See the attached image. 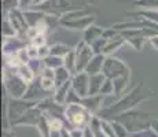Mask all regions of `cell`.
Here are the masks:
<instances>
[{"instance_id": "obj_1", "label": "cell", "mask_w": 158, "mask_h": 137, "mask_svg": "<svg viewBox=\"0 0 158 137\" xmlns=\"http://www.w3.org/2000/svg\"><path fill=\"white\" fill-rule=\"evenodd\" d=\"M140 88H142L140 85H138L135 89H132L129 93H127L124 97H121L120 100H117L114 104L107 106V107H103L101 110V115H98V117L102 118V119H107L109 121V119H110V117H113V115L117 117V115L123 114V112L135 108V106L139 104V103L144 99V97L140 96L142 95V93H140Z\"/></svg>"}, {"instance_id": "obj_2", "label": "cell", "mask_w": 158, "mask_h": 137, "mask_svg": "<svg viewBox=\"0 0 158 137\" xmlns=\"http://www.w3.org/2000/svg\"><path fill=\"white\" fill-rule=\"evenodd\" d=\"M3 88L7 92V95L10 96V99H23L29 88V84H26L15 73V70H13V71L4 70V73H3Z\"/></svg>"}, {"instance_id": "obj_3", "label": "cell", "mask_w": 158, "mask_h": 137, "mask_svg": "<svg viewBox=\"0 0 158 137\" xmlns=\"http://www.w3.org/2000/svg\"><path fill=\"white\" fill-rule=\"evenodd\" d=\"M94 115L84 107L81 103L65 106V119L73 127H85L89 126V122Z\"/></svg>"}, {"instance_id": "obj_4", "label": "cell", "mask_w": 158, "mask_h": 137, "mask_svg": "<svg viewBox=\"0 0 158 137\" xmlns=\"http://www.w3.org/2000/svg\"><path fill=\"white\" fill-rule=\"evenodd\" d=\"M147 118H148V112H142L139 110L132 108L129 111H125L123 114L117 115L114 119L125 125L127 129L129 130V133H139L146 130L144 121Z\"/></svg>"}, {"instance_id": "obj_5", "label": "cell", "mask_w": 158, "mask_h": 137, "mask_svg": "<svg viewBox=\"0 0 158 137\" xmlns=\"http://www.w3.org/2000/svg\"><path fill=\"white\" fill-rule=\"evenodd\" d=\"M102 74L106 78H109V80H115V78H120V77H131V70L118 58L106 56Z\"/></svg>"}, {"instance_id": "obj_6", "label": "cell", "mask_w": 158, "mask_h": 137, "mask_svg": "<svg viewBox=\"0 0 158 137\" xmlns=\"http://www.w3.org/2000/svg\"><path fill=\"white\" fill-rule=\"evenodd\" d=\"M37 104H39L37 102H32V100H26V99H10V102H8L7 117L10 118L11 125L17 119H19L21 117H23L29 110L36 107Z\"/></svg>"}, {"instance_id": "obj_7", "label": "cell", "mask_w": 158, "mask_h": 137, "mask_svg": "<svg viewBox=\"0 0 158 137\" xmlns=\"http://www.w3.org/2000/svg\"><path fill=\"white\" fill-rule=\"evenodd\" d=\"M74 51H76V59H77V73L85 71L88 63H89L91 59L95 56L92 48H91V45H88L84 40H81V41L77 42Z\"/></svg>"}, {"instance_id": "obj_8", "label": "cell", "mask_w": 158, "mask_h": 137, "mask_svg": "<svg viewBox=\"0 0 158 137\" xmlns=\"http://www.w3.org/2000/svg\"><path fill=\"white\" fill-rule=\"evenodd\" d=\"M7 19L11 22V25L14 26V29L17 30L18 33V37L23 38L25 40V34L29 29V25L26 22V18H25V14H23L22 10L17 8V10H13L10 13H7Z\"/></svg>"}, {"instance_id": "obj_9", "label": "cell", "mask_w": 158, "mask_h": 137, "mask_svg": "<svg viewBox=\"0 0 158 137\" xmlns=\"http://www.w3.org/2000/svg\"><path fill=\"white\" fill-rule=\"evenodd\" d=\"M72 89L81 99L89 95V74L87 71L76 73L72 78Z\"/></svg>"}, {"instance_id": "obj_10", "label": "cell", "mask_w": 158, "mask_h": 137, "mask_svg": "<svg viewBox=\"0 0 158 137\" xmlns=\"http://www.w3.org/2000/svg\"><path fill=\"white\" fill-rule=\"evenodd\" d=\"M43 114L44 112L36 106V107H33L32 110H29L23 117H21L19 119L15 121L13 123V126H36L37 121L40 119V117Z\"/></svg>"}, {"instance_id": "obj_11", "label": "cell", "mask_w": 158, "mask_h": 137, "mask_svg": "<svg viewBox=\"0 0 158 137\" xmlns=\"http://www.w3.org/2000/svg\"><path fill=\"white\" fill-rule=\"evenodd\" d=\"M26 45L28 44H25V40L18 37V36L17 37H11V38H4V41H3V55L7 56V55L18 54Z\"/></svg>"}, {"instance_id": "obj_12", "label": "cell", "mask_w": 158, "mask_h": 137, "mask_svg": "<svg viewBox=\"0 0 158 137\" xmlns=\"http://www.w3.org/2000/svg\"><path fill=\"white\" fill-rule=\"evenodd\" d=\"M23 99L39 103L44 99H48V92L45 89H43V87L40 85V81L39 82L33 81L32 84H29V88H28V91H26V95Z\"/></svg>"}, {"instance_id": "obj_13", "label": "cell", "mask_w": 158, "mask_h": 137, "mask_svg": "<svg viewBox=\"0 0 158 137\" xmlns=\"http://www.w3.org/2000/svg\"><path fill=\"white\" fill-rule=\"evenodd\" d=\"M95 22V18L92 15H88V17L84 18H78V19H73V21H68V22H59L60 25L66 29L70 30H85L87 27H89L91 25H94Z\"/></svg>"}, {"instance_id": "obj_14", "label": "cell", "mask_w": 158, "mask_h": 137, "mask_svg": "<svg viewBox=\"0 0 158 137\" xmlns=\"http://www.w3.org/2000/svg\"><path fill=\"white\" fill-rule=\"evenodd\" d=\"M103 96L102 95H95V96H87L81 100V104L85 107L92 115H96L98 112H101L103 108Z\"/></svg>"}, {"instance_id": "obj_15", "label": "cell", "mask_w": 158, "mask_h": 137, "mask_svg": "<svg viewBox=\"0 0 158 137\" xmlns=\"http://www.w3.org/2000/svg\"><path fill=\"white\" fill-rule=\"evenodd\" d=\"M105 60H106V55H95V56L91 59V62L88 63L85 71L89 75H95V74H101L102 70H103V65H105Z\"/></svg>"}, {"instance_id": "obj_16", "label": "cell", "mask_w": 158, "mask_h": 137, "mask_svg": "<svg viewBox=\"0 0 158 137\" xmlns=\"http://www.w3.org/2000/svg\"><path fill=\"white\" fill-rule=\"evenodd\" d=\"M72 89V80L69 82H66V84L60 85V87H58L55 91H54V97L52 99L55 100L58 104H62L65 106L66 104V99H68V95L69 92H70Z\"/></svg>"}, {"instance_id": "obj_17", "label": "cell", "mask_w": 158, "mask_h": 137, "mask_svg": "<svg viewBox=\"0 0 158 137\" xmlns=\"http://www.w3.org/2000/svg\"><path fill=\"white\" fill-rule=\"evenodd\" d=\"M103 34V29L96 25H91L89 27H87L83 33V40L87 42L88 45H91L94 41H96L98 38H101Z\"/></svg>"}, {"instance_id": "obj_18", "label": "cell", "mask_w": 158, "mask_h": 137, "mask_svg": "<svg viewBox=\"0 0 158 137\" xmlns=\"http://www.w3.org/2000/svg\"><path fill=\"white\" fill-rule=\"evenodd\" d=\"M106 81V77L102 74H95V75H89V95L88 96H95V95H101V89L103 82Z\"/></svg>"}, {"instance_id": "obj_19", "label": "cell", "mask_w": 158, "mask_h": 137, "mask_svg": "<svg viewBox=\"0 0 158 137\" xmlns=\"http://www.w3.org/2000/svg\"><path fill=\"white\" fill-rule=\"evenodd\" d=\"M124 44H125V40H124L120 34H118L117 37L111 38V40H107V44H106V48H105V51H103V55H106V56H113V54L115 51L120 50Z\"/></svg>"}, {"instance_id": "obj_20", "label": "cell", "mask_w": 158, "mask_h": 137, "mask_svg": "<svg viewBox=\"0 0 158 137\" xmlns=\"http://www.w3.org/2000/svg\"><path fill=\"white\" fill-rule=\"evenodd\" d=\"M23 14H25L26 22H28L29 27L36 26L43 18H45V13L40 10H26V11H23Z\"/></svg>"}, {"instance_id": "obj_21", "label": "cell", "mask_w": 158, "mask_h": 137, "mask_svg": "<svg viewBox=\"0 0 158 137\" xmlns=\"http://www.w3.org/2000/svg\"><path fill=\"white\" fill-rule=\"evenodd\" d=\"M36 129H37L39 135L41 137H50L51 136V127H50V121H48V115L43 114L40 117V119L36 123Z\"/></svg>"}, {"instance_id": "obj_22", "label": "cell", "mask_w": 158, "mask_h": 137, "mask_svg": "<svg viewBox=\"0 0 158 137\" xmlns=\"http://www.w3.org/2000/svg\"><path fill=\"white\" fill-rule=\"evenodd\" d=\"M72 78H73V74L65 67V66H62V67L55 70V85H56V88L60 87V85H63V84H66V82H69Z\"/></svg>"}, {"instance_id": "obj_23", "label": "cell", "mask_w": 158, "mask_h": 137, "mask_svg": "<svg viewBox=\"0 0 158 137\" xmlns=\"http://www.w3.org/2000/svg\"><path fill=\"white\" fill-rule=\"evenodd\" d=\"M15 73H17V74L19 75V77L22 78V80L25 81L26 84H32V82L35 81L36 73L33 71V70L30 69L28 65H22V66H19V67L15 70Z\"/></svg>"}, {"instance_id": "obj_24", "label": "cell", "mask_w": 158, "mask_h": 137, "mask_svg": "<svg viewBox=\"0 0 158 137\" xmlns=\"http://www.w3.org/2000/svg\"><path fill=\"white\" fill-rule=\"evenodd\" d=\"M91 15L87 10H72V11H66L60 15L59 22H68V21H73V19H78V18H84Z\"/></svg>"}, {"instance_id": "obj_25", "label": "cell", "mask_w": 158, "mask_h": 137, "mask_svg": "<svg viewBox=\"0 0 158 137\" xmlns=\"http://www.w3.org/2000/svg\"><path fill=\"white\" fill-rule=\"evenodd\" d=\"M63 66H65L73 75L77 73V59H76V51L73 50V48L70 50V52L63 58Z\"/></svg>"}, {"instance_id": "obj_26", "label": "cell", "mask_w": 158, "mask_h": 137, "mask_svg": "<svg viewBox=\"0 0 158 137\" xmlns=\"http://www.w3.org/2000/svg\"><path fill=\"white\" fill-rule=\"evenodd\" d=\"M43 66L44 67H48V69L56 70L63 66V58L55 56V55H50V56H47L43 60Z\"/></svg>"}, {"instance_id": "obj_27", "label": "cell", "mask_w": 158, "mask_h": 137, "mask_svg": "<svg viewBox=\"0 0 158 137\" xmlns=\"http://www.w3.org/2000/svg\"><path fill=\"white\" fill-rule=\"evenodd\" d=\"M72 48L66 44H62V42H58V44H54L50 47V51H51V55H55V56H59V58H65L66 55L70 52Z\"/></svg>"}, {"instance_id": "obj_28", "label": "cell", "mask_w": 158, "mask_h": 137, "mask_svg": "<svg viewBox=\"0 0 158 137\" xmlns=\"http://www.w3.org/2000/svg\"><path fill=\"white\" fill-rule=\"evenodd\" d=\"M131 80V77H120V78H115L113 80V84H114V96H121L123 92L125 91L127 85Z\"/></svg>"}, {"instance_id": "obj_29", "label": "cell", "mask_w": 158, "mask_h": 137, "mask_svg": "<svg viewBox=\"0 0 158 137\" xmlns=\"http://www.w3.org/2000/svg\"><path fill=\"white\" fill-rule=\"evenodd\" d=\"M89 127H91V130H92V133L95 137H107L105 135V132L102 130L101 118H99L98 115H94L92 117V119H91V122H89Z\"/></svg>"}, {"instance_id": "obj_30", "label": "cell", "mask_w": 158, "mask_h": 137, "mask_svg": "<svg viewBox=\"0 0 158 137\" xmlns=\"http://www.w3.org/2000/svg\"><path fill=\"white\" fill-rule=\"evenodd\" d=\"M113 125V129H114V133L117 137H129V130L127 129V126L124 123L118 122L115 119H109Z\"/></svg>"}, {"instance_id": "obj_31", "label": "cell", "mask_w": 158, "mask_h": 137, "mask_svg": "<svg viewBox=\"0 0 158 137\" xmlns=\"http://www.w3.org/2000/svg\"><path fill=\"white\" fill-rule=\"evenodd\" d=\"M138 15L140 19L150 21V22L158 23V10H140L138 11Z\"/></svg>"}, {"instance_id": "obj_32", "label": "cell", "mask_w": 158, "mask_h": 137, "mask_svg": "<svg viewBox=\"0 0 158 137\" xmlns=\"http://www.w3.org/2000/svg\"><path fill=\"white\" fill-rule=\"evenodd\" d=\"M2 34H3V38H11V37H17V36H18L17 30L14 29V26L11 25V22L8 19L3 21Z\"/></svg>"}, {"instance_id": "obj_33", "label": "cell", "mask_w": 158, "mask_h": 137, "mask_svg": "<svg viewBox=\"0 0 158 137\" xmlns=\"http://www.w3.org/2000/svg\"><path fill=\"white\" fill-rule=\"evenodd\" d=\"M48 121H50L51 132H62V130L66 127L65 122H63L59 117H52V115H48Z\"/></svg>"}, {"instance_id": "obj_34", "label": "cell", "mask_w": 158, "mask_h": 137, "mask_svg": "<svg viewBox=\"0 0 158 137\" xmlns=\"http://www.w3.org/2000/svg\"><path fill=\"white\" fill-rule=\"evenodd\" d=\"M146 40H147V38H146V36L143 33V34H140V36H136V37L129 38V40H127L125 42H127V44H129L132 48H135V50L142 51V50H143V45H144Z\"/></svg>"}, {"instance_id": "obj_35", "label": "cell", "mask_w": 158, "mask_h": 137, "mask_svg": "<svg viewBox=\"0 0 158 137\" xmlns=\"http://www.w3.org/2000/svg\"><path fill=\"white\" fill-rule=\"evenodd\" d=\"M135 4L142 10H158V0H135Z\"/></svg>"}, {"instance_id": "obj_36", "label": "cell", "mask_w": 158, "mask_h": 137, "mask_svg": "<svg viewBox=\"0 0 158 137\" xmlns=\"http://www.w3.org/2000/svg\"><path fill=\"white\" fill-rule=\"evenodd\" d=\"M106 44H107V40L101 37V38H98L96 41H94L92 44H91V48H92V51H94L95 55H101V54H103V51H105Z\"/></svg>"}, {"instance_id": "obj_37", "label": "cell", "mask_w": 158, "mask_h": 137, "mask_svg": "<svg viewBox=\"0 0 158 137\" xmlns=\"http://www.w3.org/2000/svg\"><path fill=\"white\" fill-rule=\"evenodd\" d=\"M101 95L102 96H114V84H113V80L106 78V81L103 82V85H102Z\"/></svg>"}, {"instance_id": "obj_38", "label": "cell", "mask_w": 158, "mask_h": 137, "mask_svg": "<svg viewBox=\"0 0 158 137\" xmlns=\"http://www.w3.org/2000/svg\"><path fill=\"white\" fill-rule=\"evenodd\" d=\"M101 126H102V130L105 132V135L107 137H117V136H115V133H114L113 125H111L110 121L102 119V118H101Z\"/></svg>"}, {"instance_id": "obj_39", "label": "cell", "mask_w": 158, "mask_h": 137, "mask_svg": "<svg viewBox=\"0 0 158 137\" xmlns=\"http://www.w3.org/2000/svg\"><path fill=\"white\" fill-rule=\"evenodd\" d=\"M40 85L43 87V89H45L47 92H51V91H55L56 89V85H55V80H51V78H44L40 77Z\"/></svg>"}, {"instance_id": "obj_40", "label": "cell", "mask_w": 158, "mask_h": 137, "mask_svg": "<svg viewBox=\"0 0 158 137\" xmlns=\"http://www.w3.org/2000/svg\"><path fill=\"white\" fill-rule=\"evenodd\" d=\"M2 4L4 11L10 13V11L19 8V0H2Z\"/></svg>"}, {"instance_id": "obj_41", "label": "cell", "mask_w": 158, "mask_h": 137, "mask_svg": "<svg viewBox=\"0 0 158 137\" xmlns=\"http://www.w3.org/2000/svg\"><path fill=\"white\" fill-rule=\"evenodd\" d=\"M26 54H28V56H29V59L30 60H33V59H39V48L36 47V45H33V44H28L26 45Z\"/></svg>"}, {"instance_id": "obj_42", "label": "cell", "mask_w": 158, "mask_h": 137, "mask_svg": "<svg viewBox=\"0 0 158 137\" xmlns=\"http://www.w3.org/2000/svg\"><path fill=\"white\" fill-rule=\"evenodd\" d=\"M118 34H120V32H118V30H115L114 27H107V29H103L102 37L106 38V40H111V38L117 37Z\"/></svg>"}, {"instance_id": "obj_43", "label": "cell", "mask_w": 158, "mask_h": 137, "mask_svg": "<svg viewBox=\"0 0 158 137\" xmlns=\"http://www.w3.org/2000/svg\"><path fill=\"white\" fill-rule=\"evenodd\" d=\"M30 44H33L37 48H40V47H43V45H47V37H45V34H37L32 41H30Z\"/></svg>"}, {"instance_id": "obj_44", "label": "cell", "mask_w": 158, "mask_h": 137, "mask_svg": "<svg viewBox=\"0 0 158 137\" xmlns=\"http://www.w3.org/2000/svg\"><path fill=\"white\" fill-rule=\"evenodd\" d=\"M51 55V51H50V47H47V45H43V47L39 48V59L40 60H44L47 56H50Z\"/></svg>"}, {"instance_id": "obj_45", "label": "cell", "mask_w": 158, "mask_h": 137, "mask_svg": "<svg viewBox=\"0 0 158 137\" xmlns=\"http://www.w3.org/2000/svg\"><path fill=\"white\" fill-rule=\"evenodd\" d=\"M41 77L55 80V70L48 69V67H43V70H41Z\"/></svg>"}, {"instance_id": "obj_46", "label": "cell", "mask_w": 158, "mask_h": 137, "mask_svg": "<svg viewBox=\"0 0 158 137\" xmlns=\"http://www.w3.org/2000/svg\"><path fill=\"white\" fill-rule=\"evenodd\" d=\"M40 63H43V60H40V59H33V60H30V62L28 63V66H29V67L32 69L35 73H37V71H40Z\"/></svg>"}, {"instance_id": "obj_47", "label": "cell", "mask_w": 158, "mask_h": 137, "mask_svg": "<svg viewBox=\"0 0 158 137\" xmlns=\"http://www.w3.org/2000/svg\"><path fill=\"white\" fill-rule=\"evenodd\" d=\"M70 137H84V129L83 127H72L69 130Z\"/></svg>"}, {"instance_id": "obj_48", "label": "cell", "mask_w": 158, "mask_h": 137, "mask_svg": "<svg viewBox=\"0 0 158 137\" xmlns=\"http://www.w3.org/2000/svg\"><path fill=\"white\" fill-rule=\"evenodd\" d=\"M29 7H33V0H19V10L26 11Z\"/></svg>"}, {"instance_id": "obj_49", "label": "cell", "mask_w": 158, "mask_h": 137, "mask_svg": "<svg viewBox=\"0 0 158 137\" xmlns=\"http://www.w3.org/2000/svg\"><path fill=\"white\" fill-rule=\"evenodd\" d=\"M148 42H150V45L154 48V50L158 51V33H156L154 36H151V37L148 38Z\"/></svg>"}, {"instance_id": "obj_50", "label": "cell", "mask_w": 158, "mask_h": 137, "mask_svg": "<svg viewBox=\"0 0 158 137\" xmlns=\"http://www.w3.org/2000/svg\"><path fill=\"white\" fill-rule=\"evenodd\" d=\"M148 126H150V129L153 130V132L156 133V136L158 137V121H153V122H150Z\"/></svg>"}, {"instance_id": "obj_51", "label": "cell", "mask_w": 158, "mask_h": 137, "mask_svg": "<svg viewBox=\"0 0 158 137\" xmlns=\"http://www.w3.org/2000/svg\"><path fill=\"white\" fill-rule=\"evenodd\" d=\"M84 137H95V136H94V133H92V130H91V127H89V126L84 129Z\"/></svg>"}, {"instance_id": "obj_52", "label": "cell", "mask_w": 158, "mask_h": 137, "mask_svg": "<svg viewBox=\"0 0 158 137\" xmlns=\"http://www.w3.org/2000/svg\"><path fill=\"white\" fill-rule=\"evenodd\" d=\"M48 0H33V7H39V6L45 4Z\"/></svg>"}, {"instance_id": "obj_53", "label": "cell", "mask_w": 158, "mask_h": 137, "mask_svg": "<svg viewBox=\"0 0 158 137\" xmlns=\"http://www.w3.org/2000/svg\"><path fill=\"white\" fill-rule=\"evenodd\" d=\"M3 137H13V133L10 132V129H8V130H3Z\"/></svg>"}, {"instance_id": "obj_54", "label": "cell", "mask_w": 158, "mask_h": 137, "mask_svg": "<svg viewBox=\"0 0 158 137\" xmlns=\"http://www.w3.org/2000/svg\"><path fill=\"white\" fill-rule=\"evenodd\" d=\"M62 137H70V133H69V129H63V132H62Z\"/></svg>"}]
</instances>
